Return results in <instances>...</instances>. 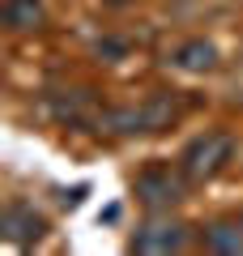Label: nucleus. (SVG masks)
Segmentation results:
<instances>
[{
    "label": "nucleus",
    "mask_w": 243,
    "mask_h": 256,
    "mask_svg": "<svg viewBox=\"0 0 243 256\" xmlns=\"http://www.w3.org/2000/svg\"><path fill=\"white\" fill-rule=\"evenodd\" d=\"M184 107L175 94H150V98L141 102V107H120V111H102L98 124H107L111 132H120V137H136V132H166L171 124H180Z\"/></svg>",
    "instance_id": "1"
},
{
    "label": "nucleus",
    "mask_w": 243,
    "mask_h": 256,
    "mask_svg": "<svg viewBox=\"0 0 243 256\" xmlns=\"http://www.w3.org/2000/svg\"><path fill=\"white\" fill-rule=\"evenodd\" d=\"M230 162H234V137H230V132H222V128H209V132L192 137L188 146H184V154H180V171L188 175L192 188L218 180Z\"/></svg>",
    "instance_id": "2"
},
{
    "label": "nucleus",
    "mask_w": 243,
    "mask_h": 256,
    "mask_svg": "<svg viewBox=\"0 0 243 256\" xmlns=\"http://www.w3.org/2000/svg\"><path fill=\"white\" fill-rule=\"evenodd\" d=\"M188 175L180 171V162L175 166H166V162H154V166H145L141 175L132 180V196L145 205L150 214H166V210H175V205L188 196Z\"/></svg>",
    "instance_id": "3"
},
{
    "label": "nucleus",
    "mask_w": 243,
    "mask_h": 256,
    "mask_svg": "<svg viewBox=\"0 0 243 256\" xmlns=\"http://www.w3.org/2000/svg\"><path fill=\"white\" fill-rule=\"evenodd\" d=\"M188 239H192V226L171 218V210H166V214H154L150 222H141L128 239V248L141 256H171V252H184Z\"/></svg>",
    "instance_id": "4"
},
{
    "label": "nucleus",
    "mask_w": 243,
    "mask_h": 256,
    "mask_svg": "<svg viewBox=\"0 0 243 256\" xmlns=\"http://www.w3.org/2000/svg\"><path fill=\"white\" fill-rule=\"evenodd\" d=\"M0 235L9 239V244H18V248H34V244L47 239V218L26 201H9L4 214H0Z\"/></svg>",
    "instance_id": "5"
},
{
    "label": "nucleus",
    "mask_w": 243,
    "mask_h": 256,
    "mask_svg": "<svg viewBox=\"0 0 243 256\" xmlns=\"http://www.w3.org/2000/svg\"><path fill=\"white\" fill-rule=\"evenodd\" d=\"M171 64L180 68V73H192V77H209L222 68V52H218V43H209V38H184L180 47H175Z\"/></svg>",
    "instance_id": "6"
},
{
    "label": "nucleus",
    "mask_w": 243,
    "mask_h": 256,
    "mask_svg": "<svg viewBox=\"0 0 243 256\" xmlns=\"http://www.w3.org/2000/svg\"><path fill=\"white\" fill-rule=\"evenodd\" d=\"M0 22H4L9 34H38L47 26V4L43 0H4Z\"/></svg>",
    "instance_id": "7"
},
{
    "label": "nucleus",
    "mask_w": 243,
    "mask_h": 256,
    "mask_svg": "<svg viewBox=\"0 0 243 256\" xmlns=\"http://www.w3.org/2000/svg\"><path fill=\"white\" fill-rule=\"evenodd\" d=\"M200 244L214 256H243V218H218L200 230Z\"/></svg>",
    "instance_id": "8"
},
{
    "label": "nucleus",
    "mask_w": 243,
    "mask_h": 256,
    "mask_svg": "<svg viewBox=\"0 0 243 256\" xmlns=\"http://www.w3.org/2000/svg\"><path fill=\"white\" fill-rule=\"evenodd\" d=\"M52 111H56V120H64V124H90V120H102L98 107H94V98L86 90L52 94Z\"/></svg>",
    "instance_id": "9"
},
{
    "label": "nucleus",
    "mask_w": 243,
    "mask_h": 256,
    "mask_svg": "<svg viewBox=\"0 0 243 256\" xmlns=\"http://www.w3.org/2000/svg\"><path fill=\"white\" fill-rule=\"evenodd\" d=\"M102 4H111V9H128V4H136V0H102Z\"/></svg>",
    "instance_id": "10"
}]
</instances>
